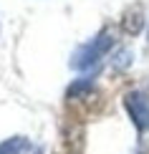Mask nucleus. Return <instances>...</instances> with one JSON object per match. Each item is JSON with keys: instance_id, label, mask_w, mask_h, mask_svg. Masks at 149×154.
I'll return each mask as SVG.
<instances>
[{"instance_id": "2", "label": "nucleus", "mask_w": 149, "mask_h": 154, "mask_svg": "<svg viewBox=\"0 0 149 154\" xmlns=\"http://www.w3.org/2000/svg\"><path fill=\"white\" fill-rule=\"evenodd\" d=\"M124 106L132 116L137 131H149V96L141 94V91H129L124 96Z\"/></svg>"}, {"instance_id": "1", "label": "nucleus", "mask_w": 149, "mask_h": 154, "mask_svg": "<svg viewBox=\"0 0 149 154\" xmlns=\"http://www.w3.org/2000/svg\"><path fill=\"white\" fill-rule=\"evenodd\" d=\"M111 48H114V33H111L109 28H104L91 43L81 46V48L73 53V58H71V68H76V71L94 68V66H96V63H99Z\"/></svg>"}, {"instance_id": "3", "label": "nucleus", "mask_w": 149, "mask_h": 154, "mask_svg": "<svg viewBox=\"0 0 149 154\" xmlns=\"http://www.w3.org/2000/svg\"><path fill=\"white\" fill-rule=\"evenodd\" d=\"M121 28H124L129 35H137L139 30L144 28V13H141V5H134V8H129L124 13V18H121Z\"/></svg>"}, {"instance_id": "4", "label": "nucleus", "mask_w": 149, "mask_h": 154, "mask_svg": "<svg viewBox=\"0 0 149 154\" xmlns=\"http://www.w3.org/2000/svg\"><path fill=\"white\" fill-rule=\"evenodd\" d=\"M25 137H10L5 142H0V154H20L25 149Z\"/></svg>"}, {"instance_id": "5", "label": "nucleus", "mask_w": 149, "mask_h": 154, "mask_svg": "<svg viewBox=\"0 0 149 154\" xmlns=\"http://www.w3.org/2000/svg\"><path fill=\"white\" fill-rule=\"evenodd\" d=\"M139 154H147V152H139Z\"/></svg>"}]
</instances>
